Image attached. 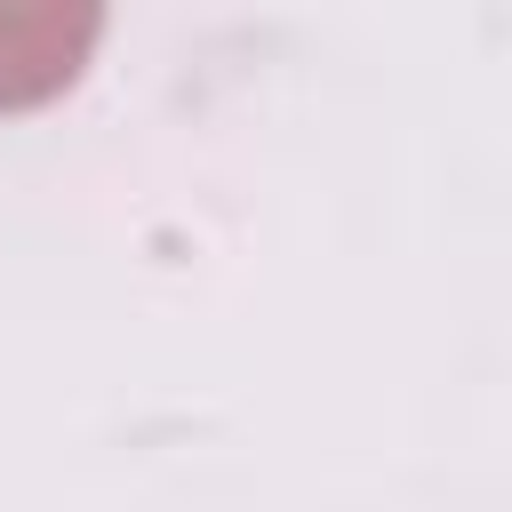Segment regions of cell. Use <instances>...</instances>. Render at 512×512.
<instances>
[{"instance_id": "6da1fadb", "label": "cell", "mask_w": 512, "mask_h": 512, "mask_svg": "<svg viewBox=\"0 0 512 512\" xmlns=\"http://www.w3.org/2000/svg\"><path fill=\"white\" fill-rule=\"evenodd\" d=\"M104 32V0H0V112L56 104Z\"/></svg>"}]
</instances>
